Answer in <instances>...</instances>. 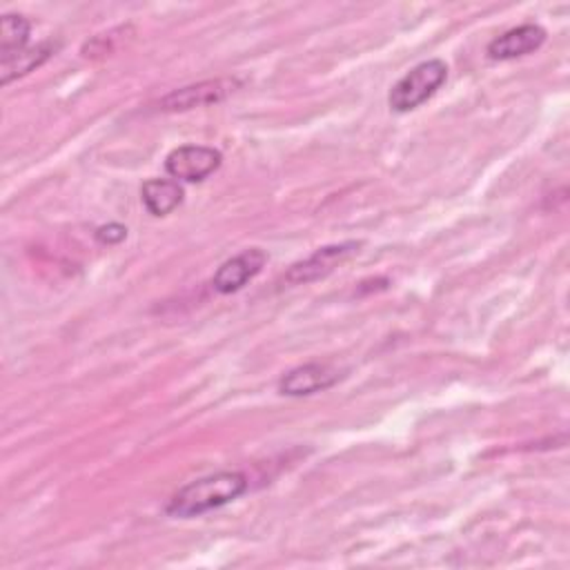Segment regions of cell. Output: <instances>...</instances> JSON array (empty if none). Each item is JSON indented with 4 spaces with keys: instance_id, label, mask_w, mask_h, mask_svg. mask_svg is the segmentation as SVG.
Segmentation results:
<instances>
[{
    "instance_id": "7a4b0ae2",
    "label": "cell",
    "mask_w": 570,
    "mask_h": 570,
    "mask_svg": "<svg viewBox=\"0 0 570 570\" xmlns=\"http://www.w3.org/2000/svg\"><path fill=\"white\" fill-rule=\"evenodd\" d=\"M448 78V65L441 58H430L419 65H414L405 76H401L390 94H387V105L392 111L405 114L423 105L428 98L436 94V89L445 82Z\"/></svg>"
},
{
    "instance_id": "ba28073f",
    "label": "cell",
    "mask_w": 570,
    "mask_h": 570,
    "mask_svg": "<svg viewBox=\"0 0 570 570\" xmlns=\"http://www.w3.org/2000/svg\"><path fill=\"white\" fill-rule=\"evenodd\" d=\"M543 42H546V29L528 22V24H519V27L508 29L505 33L497 36L488 45L485 53L490 60H512V58L537 51Z\"/></svg>"
},
{
    "instance_id": "8992f818",
    "label": "cell",
    "mask_w": 570,
    "mask_h": 570,
    "mask_svg": "<svg viewBox=\"0 0 570 570\" xmlns=\"http://www.w3.org/2000/svg\"><path fill=\"white\" fill-rule=\"evenodd\" d=\"M267 263V254L261 247L243 249L240 254L225 261L212 278V287L218 294H232L238 292L247 281H252Z\"/></svg>"
},
{
    "instance_id": "8fae6325",
    "label": "cell",
    "mask_w": 570,
    "mask_h": 570,
    "mask_svg": "<svg viewBox=\"0 0 570 570\" xmlns=\"http://www.w3.org/2000/svg\"><path fill=\"white\" fill-rule=\"evenodd\" d=\"M29 20L20 13H4L0 27V60H9L27 49Z\"/></svg>"
},
{
    "instance_id": "9c48e42d",
    "label": "cell",
    "mask_w": 570,
    "mask_h": 570,
    "mask_svg": "<svg viewBox=\"0 0 570 570\" xmlns=\"http://www.w3.org/2000/svg\"><path fill=\"white\" fill-rule=\"evenodd\" d=\"M183 187L174 178H149L140 187V198L151 216H167L183 203Z\"/></svg>"
},
{
    "instance_id": "3957f363",
    "label": "cell",
    "mask_w": 570,
    "mask_h": 570,
    "mask_svg": "<svg viewBox=\"0 0 570 570\" xmlns=\"http://www.w3.org/2000/svg\"><path fill=\"white\" fill-rule=\"evenodd\" d=\"M223 163V154L207 145H180L165 158V169L174 180L200 183Z\"/></svg>"
},
{
    "instance_id": "5b68a950",
    "label": "cell",
    "mask_w": 570,
    "mask_h": 570,
    "mask_svg": "<svg viewBox=\"0 0 570 570\" xmlns=\"http://www.w3.org/2000/svg\"><path fill=\"white\" fill-rule=\"evenodd\" d=\"M240 87L238 78H214L203 80L196 85H187L180 89H174L165 98H160L158 107L163 111H187L194 107H205L225 100L229 94H234Z\"/></svg>"
},
{
    "instance_id": "277c9868",
    "label": "cell",
    "mask_w": 570,
    "mask_h": 570,
    "mask_svg": "<svg viewBox=\"0 0 570 570\" xmlns=\"http://www.w3.org/2000/svg\"><path fill=\"white\" fill-rule=\"evenodd\" d=\"M358 247H361V243H356V240H345V243H334V245L318 247L307 258L294 263L285 272L283 281L287 285H305V283L318 281V278L327 276L334 267H338L343 261H347L352 254H356Z\"/></svg>"
},
{
    "instance_id": "6da1fadb",
    "label": "cell",
    "mask_w": 570,
    "mask_h": 570,
    "mask_svg": "<svg viewBox=\"0 0 570 570\" xmlns=\"http://www.w3.org/2000/svg\"><path fill=\"white\" fill-rule=\"evenodd\" d=\"M245 490H247V476L243 472H232V470L214 472V474L194 479L187 485L178 488L169 497L165 512L169 517H178V519L200 517L209 510L232 503Z\"/></svg>"
},
{
    "instance_id": "30bf717a",
    "label": "cell",
    "mask_w": 570,
    "mask_h": 570,
    "mask_svg": "<svg viewBox=\"0 0 570 570\" xmlns=\"http://www.w3.org/2000/svg\"><path fill=\"white\" fill-rule=\"evenodd\" d=\"M58 45L53 42H40L38 47L24 49L18 56L9 58V60H0V82L9 85L13 78L24 76L29 71H33L36 67H40L53 51Z\"/></svg>"
},
{
    "instance_id": "52a82bcc",
    "label": "cell",
    "mask_w": 570,
    "mask_h": 570,
    "mask_svg": "<svg viewBox=\"0 0 570 570\" xmlns=\"http://www.w3.org/2000/svg\"><path fill=\"white\" fill-rule=\"evenodd\" d=\"M338 379V370L327 363H305L278 379V392L285 396H307L332 387Z\"/></svg>"
},
{
    "instance_id": "7c38bea8",
    "label": "cell",
    "mask_w": 570,
    "mask_h": 570,
    "mask_svg": "<svg viewBox=\"0 0 570 570\" xmlns=\"http://www.w3.org/2000/svg\"><path fill=\"white\" fill-rule=\"evenodd\" d=\"M127 236V227L118 225V223H109L96 229V240L102 245H116Z\"/></svg>"
}]
</instances>
